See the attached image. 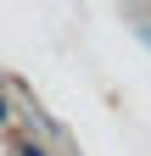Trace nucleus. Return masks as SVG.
Returning a JSON list of instances; mask_svg holds the SVG:
<instances>
[{
  "mask_svg": "<svg viewBox=\"0 0 151 156\" xmlns=\"http://www.w3.org/2000/svg\"><path fill=\"white\" fill-rule=\"evenodd\" d=\"M6 117H11V106H6V101H0V123H6Z\"/></svg>",
  "mask_w": 151,
  "mask_h": 156,
  "instance_id": "obj_2",
  "label": "nucleus"
},
{
  "mask_svg": "<svg viewBox=\"0 0 151 156\" xmlns=\"http://www.w3.org/2000/svg\"><path fill=\"white\" fill-rule=\"evenodd\" d=\"M17 156H50L45 145H23V151H17Z\"/></svg>",
  "mask_w": 151,
  "mask_h": 156,
  "instance_id": "obj_1",
  "label": "nucleus"
}]
</instances>
